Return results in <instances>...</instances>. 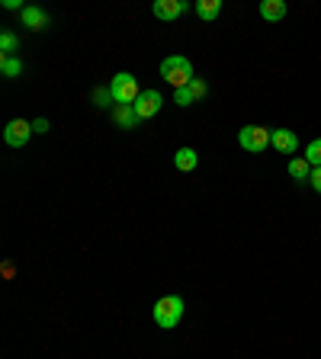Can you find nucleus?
Here are the masks:
<instances>
[{
  "label": "nucleus",
  "mask_w": 321,
  "mask_h": 359,
  "mask_svg": "<svg viewBox=\"0 0 321 359\" xmlns=\"http://www.w3.org/2000/svg\"><path fill=\"white\" fill-rule=\"evenodd\" d=\"M160 77L167 80L174 90H180V87H190V80L196 77V74H193L190 58L170 55V58H164V61H160Z\"/></svg>",
  "instance_id": "f257e3e1"
},
{
  "label": "nucleus",
  "mask_w": 321,
  "mask_h": 359,
  "mask_svg": "<svg viewBox=\"0 0 321 359\" xmlns=\"http://www.w3.org/2000/svg\"><path fill=\"white\" fill-rule=\"evenodd\" d=\"M151 318H154V324H158V328L174 330L177 324H180V318H184V298H180V296L158 298V302H154V308H151Z\"/></svg>",
  "instance_id": "f03ea898"
},
{
  "label": "nucleus",
  "mask_w": 321,
  "mask_h": 359,
  "mask_svg": "<svg viewBox=\"0 0 321 359\" xmlns=\"http://www.w3.org/2000/svg\"><path fill=\"white\" fill-rule=\"evenodd\" d=\"M270 138H273V132L267 125H244L238 132V144L251 154L267 151V148H270Z\"/></svg>",
  "instance_id": "7ed1b4c3"
},
{
  "label": "nucleus",
  "mask_w": 321,
  "mask_h": 359,
  "mask_svg": "<svg viewBox=\"0 0 321 359\" xmlns=\"http://www.w3.org/2000/svg\"><path fill=\"white\" fill-rule=\"evenodd\" d=\"M110 90H112V100H116V106L119 103H135L138 100V93H142V90H138V80L132 77V74H116V77H112V84H110Z\"/></svg>",
  "instance_id": "20e7f679"
},
{
  "label": "nucleus",
  "mask_w": 321,
  "mask_h": 359,
  "mask_svg": "<svg viewBox=\"0 0 321 359\" xmlns=\"http://www.w3.org/2000/svg\"><path fill=\"white\" fill-rule=\"evenodd\" d=\"M132 106H135V116L144 122V119H151V116H158V112H160V106H164V96H160L158 90L148 87V90H142V93H138V100Z\"/></svg>",
  "instance_id": "39448f33"
},
{
  "label": "nucleus",
  "mask_w": 321,
  "mask_h": 359,
  "mask_svg": "<svg viewBox=\"0 0 321 359\" xmlns=\"http://www.w3.org/2000/svg\"><path fill=\"white\" fill-rule=\"evenodd\" d=\"M29 138H32V122L13 119V122H7V128H3V142H7L10 148H23Z\"/></svg>",
  "instance_id": "423d86ee"
},
{
  "label": "nucleus",
  "mask_w": 321,
  "mask_h": 359,
  "mask_svg": "<svg viewBox=\"0 0 321 359\" xmlns=\"http://www.w3.org/2000/svg\"><path fill=\"white\" fill-rule=\"evenodd\" d=\"M186 10H190L186 0H154L151 13L158 16V20H164V23H170V20H177V16H184Z\"/></svg>",
  "instance_id": "0eeeda50"
},
{
  "label": "nucleus",
  "mask_w": 321,
  "mask_h": 359,
  "mask_svg": "<svg viewBox=\"0 0 321 359\" xmlns=\"http://www.w3.org/2000/svg\"><path fill=\"white\" fill-rule=\"evenodd\" d=\"M270 144L276 148V151H283V154H296L299 151V138H296L292 128H273Z\"/></svg>",
  "instance_id": "6e6552de"
},
{
  "label": "nucleus",
  "mask_w": 321,
  "mask_h": 359,
  "mask_svg": "<svg viewBox=\"0 0 321 359\" xmlns=\"http://www.w3.org/2000/svg\"><path fill=\"white\" fill-rule=\"evenodd\" d=\"M112 122H116L119 128H135L142 119L135 116V106L119 103V106H112Z\"/></svg>",
  "instance_id": "1a4fd4ad"
},
{
  "label": "nucleus",
  "mask_w": 321,
  "mask_h": 359,
  "mask_svg": "<svg viewBox=\"0 0 321 359\" xmlns=\"http://www.w3.org/2000/svg\"><path fill=\"white\" fill-rule=\"evenodd\" d=\"M23 26L26 29H45L48 26V13L45 10H39V7H23Z\"/></svg>",
  "instance_id": "9d476101"
},
{
  "label": "nucleus",
  "mask_w": 321,
  "mask_h": 359,
  "mask_svg": "<svg viewBox=\"0 0 321 359\" xmlns=\"http://www.w3.org/2000/svg\"><path fill=\"white\" fill-rule=\"evenodd\" d=\"M196 164H200V154L193 151V148H180V151L174 154V167H177V170H184V174L196 170Z\"/></svg>",
  "instance_id": "9b49d317"
},
{
  "label": "nucleus",
  "mask_w": 321,
  "mask_h": 359,
  "mask_svg": "<svg viewBox=\"0 0 321 359\" xmlns=\"http://www.w3.org/2000/svg\"><path fill=\"white\" fill-rule=\"evenodd\" d=\"M260 16H264L267 23H280L283 16H286V3L283 0H264L260 3Z\"/></svg>",
  "instance_id": "f8f14e48"
},
{
  "label": "nucleus",
  "mask_w": 321,
  "mask_h": 359,
  "mask_svg": "<svg viewBox=\"0 0 321 359\" xmlns=\"http://www.w3.org/2000/svg\"><path fill=\"white\" fill-rule=\"evenodd\" d=\"M289 176L296 180V183H305V180H312V164L305 158H292L289 160Z\"/></svg>",
  "instance_id": "ddd939ff"
},
{
  "label": "nucleus",
  "mask_w": 321,
  "mask_h": 359,
  "mask_svg": "<svg viewBox=\"0 0 321 359\" xmlns=\"http://www.w3.org/2000/svg\"><path fill=\"white\" fill-rule=\"evenodd\" d=\"M196 13H200V20L212 23V20L222 13V0H200V3H196Z\"/></svg>",
  "instance_id": "4468645a"
},
{
  "label": "nucleus",
  "mask_w": 321,
  "mask_h": 359,
  "mask_svg": "<svg viewBox=\"0 0 321 359\" xmlns=\"http://www.w3.org/2000/svg\"><path fill=\"white\" fill-rule=\"evenodd\" d=\"M0 52H3V58H7V55H16V52H20V39H16L10 29L0 32Z\"/></svg>",
  "instance_id": "2eb2a0df"
},
{
  "label": "nucleus",
  "mask_w": 321,
  "mask_h": 359,
  "mask_svg": "<svg viewBox=\"0 0 321 359\" xmlns=\"http://www.w3.org/2000/svg\"><path fill=\"white\" fill-rule=\"evenodd\" d=\"M90 96H94V106H96V109H110V106H116V100H112V90H110V87H96Z\"/></svg>",
  "instance_id": "dca6fc26"
},
{
  "label": "nucleus",
  "mask_w": 321,
  "mask_h": 359,
  "mask_svg": "<svg viewBox=\"0 0 321 359\" xmlns=\"http://www.w3.org/2000/svg\"><path fill=\"white\" fill-rule=\"evenodd\" d=\"M0 71H3V77H20V74H23V61L16 55H7L0 61Z\"/></svg>",
  "instance_id": "f3484780"
},
{
  "label": "nucleus",
  "mask_w": 321,
  "mask_h": 359,
  "mask_svg": "<svg viewBox=\"0 0 321 359\" xmlns=\"http://www.w3.org/2000/svg\"><path fill=\"white\" fill-rule=\"evenodd\" d=\"M312 167H321V138H315V142H308V148H305V154H302Z\"/></svg>",
  "instance_id": "a211bd4d"
},
{
  "label": "nucleus",
  "mask_w": 321,
  "mask_h": 359,
  "mask_svg": "<svg viewBox=\"0 0 321 359\" xmlns=\"http://www.w3.org/2000/svg\"><path fill=\"white\" fill-rule=\"evenodd\" d=\"M174 103L177 106H193L196 103V96H193L190 87H180V90H174Z\"/></svg>",
  "instance_id": "6ab92c4d"
},
{
  "label": "nucleus",
  "mask_w": 321,
  "mask_h": 359,
  "mask_svg": "<svg viewBox=\"0 0 321 359\" xmlns=\"http://www.w3.org/2000/svg\"><path fill=\"white\" fill-rule=\"evenodd\" d=\"M190 90H193V96H196V103H200L202 96L209 93V87H206V80H200V77H193L190 80Z\"/></svg>",
  "instance_id": "aec40b11"
},
{
  "label": "nucleus",
  "mask_w": 321,
  "mask_h": 359,
  "mask_svg": "<svg viewBox=\"0 0 321 359\" xmlns=\"http://www.w3.org/2000/svg\"><path fill=\"white\" fill-rule=\"evenodd\" d=\"M308 183L315 186V192H321V167H312V180Z\"/></svg>",
  "instance_id": "412c9836"
},
{
  "label": "nucleus",
  "mask_w": 321,
  "mask_h": 359,
  "mask_svg": "<svg viewBox=\"0 0 321 359\" xmlns=\"http://www.w3.org/2000/svg\"><path fill=\"white\" fill-rule=\"evenodd\" d=\"M32 132H39V135H45V132H48V122H45V119H36V122H32Z\"/></svg>",
  "instance_id": "4be33fe9"
}]
</instances>
